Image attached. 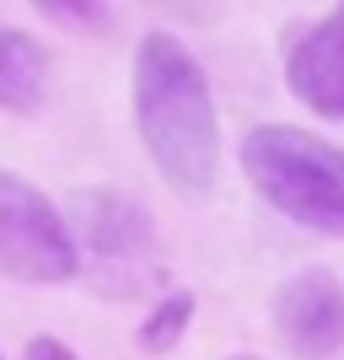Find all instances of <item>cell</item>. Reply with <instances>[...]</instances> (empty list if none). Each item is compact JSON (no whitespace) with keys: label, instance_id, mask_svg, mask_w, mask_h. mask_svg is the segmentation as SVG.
Returning <instances> with one entry per match:
<instances>
[{"label":"cell","instance_id":"9","mask_svg":"<svg viewBox=\"0 0 344 360\" xmlns=\"http://www.w3.org/2000/svg\"><path fill=\"white\" fill-rule=\"evenodd\" d=\"M38 11L54 16V22H70V27H103V22H108L103 6H60V0H44Z\"/></svg>","mask_w":344,"mask_h":360},{"label":"cell","instance_id":"4","mask_svg":"<svg viewBox=\"0 0 344 360\" xmlns=\"http://www.w3.org/2000/svg\"><path fill=\"white\" fill-rule=\"evenodd\" d=\"M274 328H280L285 349L307 360H329L344 345V285L329 269L291 274L274 296Z\"/></svg>","mask_w":344,"mask_h":360},{"label":"cell","instance_id":"5","mask_svg":"<svg viewBox=\"0 0 344 360\" xmlns=\"http://www.w3.org/2000/svg\"><path fill=\"white\" fill-rule=\"evenodd\" d=\"M285 81L312 113L344 124V6L296 38L291 60H285Z\"/></svg>","mask_w":344,"mask_h":360},{"label":"cell","instance_id":"6","mask_svg":"<svg viewBox=\"0 0 344 360\" xmlns=\"http://www.w3.org/2000/svg\"><path fill=\"white\" fill-rule=\"evenodd\" d=\"M75 221H81L97 258H135V253H146V242H151L146 210L129 205L124 194H103V188L81 194L75 199Z\"/></svg>","mask_w":344,"mask_h":360},{"label":"cell","instance_id":"7","mask_svg":"<svg viewBox=\"0 0 344 360\" xmlns=\"http://www.w3.org/2000/svg\"><path fill=\"white\" fill-rule=\"evenodd\" d=\"M49 97V49L22 27H0V108L38 113Z\"/></svg>","mask_w":344,"mask_h":360},{"label":"cell","instance_id":"3","mask_svg":"<svg viewBox=\"0 0 344 360\" xmlns=\"http://www.w3.org/2000/svg\"><path fill=\"white\" fill-rule=\"evenodd\" d=\"M75 269L81 248L60 205L22 172L0 167V274L16 285H65Z\"/></svg>","mask_w":344,"mask_h":360},{"label":"cell","instance_id":"2","mask_svg":"<svg viewBox=\"0 0 344 360\" xmlns=\"http://www.w3.org/2000/svg\"><path fill=\"white\" fill-rule=\"evenodd\" d=\"M242 172L280 215L344 237V150L296 124H258L242 140Z\"/></svg>","mask_w":344,"mask_h":360},{"label":"cell","instance_id":"11","mask_svg":"<svg viewBox=\"0 0 344 360\" xmlns=\"http://www.w3.org/2000/svg\"><path fill=\"white\" fill-rule=\"evenodd\" d=\"M237 360H253V355H237Z\"/></svg>","mask_w":344,"mask_h":360},{"label":"cell","instance_id":"8","mask_svg":"<svg viewBox=\"0 0 344 360\" xmlns=\"http://www.w3.org/2000/svg\"><path fill=\"white\" fill-rule=\"evenodd\" d=\"M189 323H194V296H189V290L162 296L146 312V323H140V349H146V355H167V349L189 333Z\"/></svg>","mask_w":344,"mask_h":360},{"label":"cell","instance_id":"1","mask_svg":"<svg viewBox=\"0 0 344 360\" xmlns=\"http://www.w3.org/2000/svg\"><path fill=\"white\" fill-rule=\"evenodd\" d=\"M135 124L151 162L178 194H210L221 172V119L199 60L172 32H146L135 49Z\"/></svg>","mask_w":344,"mask_h":360},{"label":"cell","instance_id":"10","mask_svg":"<svg viewBox=\"0 0 344 360\" xmlns=\"http://www.w3.org/2000/svg\"><path fill=\"white\" fill-rule=\"evenodd\" d=\"M22 360H75V349H70V345H60L54 333H38V339L27 345V355H22Z\"/></svg>","mask_w":344,"mask_h":360}]
</instances>
